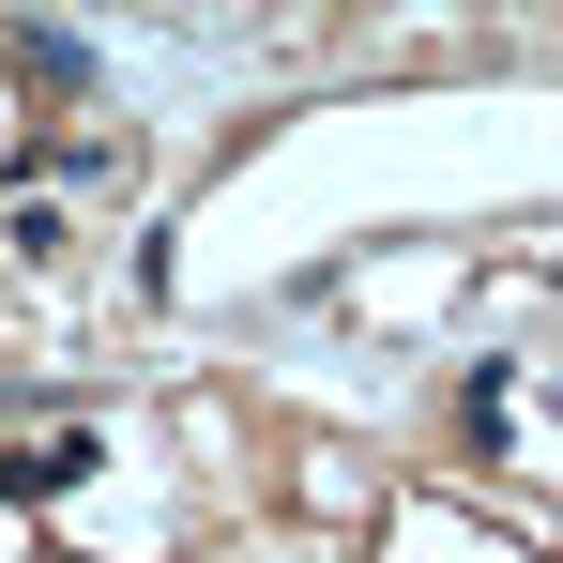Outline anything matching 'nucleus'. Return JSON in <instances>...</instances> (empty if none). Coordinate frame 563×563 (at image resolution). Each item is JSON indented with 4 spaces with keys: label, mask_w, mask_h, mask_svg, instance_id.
Here are the masks:
<instances>
[{
    "label": "nucleus",
    "mask_w": 563,
    "mask_h": 563,
    "mask_svg": "<svg viewBox=\"0 0 563 563\" xmlns=\"http://www.w3.org/2000/svg\"><path fill=\"white\" fill-rule=\"evenodd\" d=\"M15 503H62V487H92V427H62V442H31V457H0Z\"/></svg>",
    "instance_id": "1"
},
{
    "label": "nucleus",
    "mask_w": 563,
    "mask_h": 563,
    "mask_svg": "<svg viewBox=\"0 0 563 563\" xmlns=\"http://www.w3.org/2000/svg\"><path fill=\"white\" fill-rule=\"evenodd\" d=\"M15 77H46V92H77V77H92V46H77V31H15Z\"/></svg>",
    "instance_id": "3"
},
{
    "label": "nucleus",
    "mask_w": 563,
    "mask_h": 563,
    "mask_svg": "<svg viewBox=\"0 0 563 563\" xmlns=\"http://www.w3.org/2000/svg\"><path fill=\"white\" fill-rule=\"evenodd\" d=\"M15 168H62V184H137V137H31Z\"/></svg>",
    "instance_id": "2"
}]
</instances>
